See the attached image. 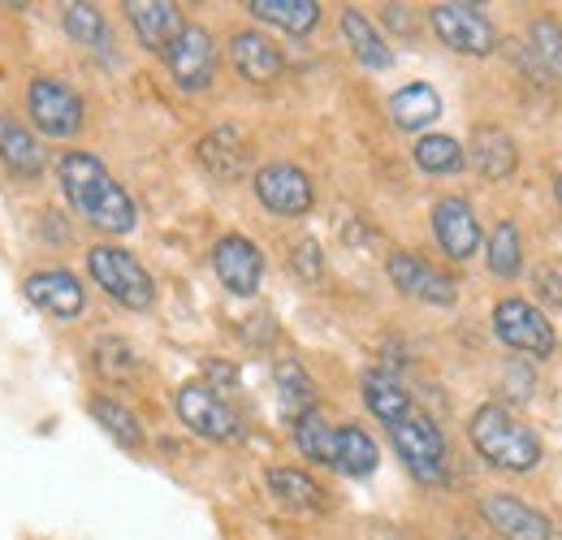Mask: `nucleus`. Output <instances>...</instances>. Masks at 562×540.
<instances>
[{
  "mask_svg": "<svg viewBox=\"0 0 562 540\" xmlns=\"http://www.w3.org/2000/svg\"><path fill=\"white\" fill-rule=\"evenodd\" d=\"M278 398H281V410H285L290 419L316 410V385H312V376H307L294 359L278 363Z\"/></svg>",
  "mask_w": 562,
  "mask_h": 540,
  "instance_id": "29",
  "label": "nucleus"
},
{
  "mask_svg": "<svg viewBox=\"0 0 562 540\" xmlns=\"http://www.w3.org/2000/svg\"><path fill=\"white\" fill-rule=\"evenodd\" d=\"M376 441L359 428V424H342L334 437V468L342 475H372L376 472Z\"/></svg>",
  "mask_w": 562,
  "mask_h": 540,
  "instance_id": "24",
  "label": "nucleus"
},
{
  "mask_svg": "<svg viewBox=\"0 0 562 540\" xmlns=\"http://www.w3.org/2000/svg\"><path fill=\"white\" fill-rule=\"evenodd\" d=\"M432 238L450 260H472L481 251V221H476L472 203L459 195L432 203Z\"/></svg>",
  "mask_w": 562,
  "mask_h": 540,
  "instance_id": "10",
  "label": "nucleus"
},
{
  "mask_svg": "<svg viewBox=\"0 0 562 540\" xmlns=\"http://www.w3.org/2000/svg\"><path fill=\"white\" fill-rule=\"evenodd\" d=\"M212 269H216L221 285H225L229 294L247 299V294L260 290L265 256H260V247H256L251 238H243V234H225V238L212 247Z\"/></svg>",
  "mask_w": 562,
  "mask_h": 540,
  "instance_id": "11",
  "label": "nucleus"
},
{
  "mask_svg": "<svg viewBox=\"0 0 562 540\" xmlns=\"http://www.w3.org/2000/svg\"><path fill=\"white\" fill-rule=\"evenodd\" d=\"M91 415H95V424H100L113 441H122L126 450H139L143 446L139 419H135L122 403H113V398H95V403H91Z\"/></svg>",
  "mask_w": 562,
  "mask_h": 540,
  "instance_id": "30",
  "label": "nucleus"
},
{
  "mask_svg": "<svg viewBox=\"0 0 562 540\" xmlns=\"http://www.w3.org/2000/svg\"><path fill=\"white\" fill-rule=\"evenodd\" d=\"M472 165L485 182H506L519 165V151H515V138L506 135L502 126H476L472 131Z\"/></svg>",
  "mask_w": 562,
  "mask_h": 540,
  "instance_id": "19",
  "label": "nucleus"
},
{
  "mask_svg": "<svg viewBox=\"0 0 562 540\" xmlns=\"http://www.w3.org/2000/svg\"><path fill=\"white\" fill-rule=\"evenodd\" d=\"M481 515H485V524H490L493 532L506 540H554L550 519L541 510H532L528 502L510 497V493H490L481 502Z\"/></svg>",
  "mask_w": 562,
  "mask_h": 540,
  "instance_id": "14",
  "label": "nucleus"
},
{
  "mask_svg": "<svg viewBox=\"0 0 562 540\" xmlns=\"http://www.w3.org/2000/svg\"><path fill=\"white\" fill-rule=\"evenodd\" d=\"M95 368H100L109 381H117V376H131V372H135V350H131L126 341L104 338L100 346H95Z\"/></svg>",
  "mask_w": 562,
  "mask_h": 540,
  "instance_id": "34",
  "label": "nucleus"
},
{
  "mask_svg": "<svg viewBox=\"0 0 562 540\" xmlns=\"http://www.w3.org/2000/svg\"><path fill=\"white\" fill-rule=\"evenodd\" d=\"M26 299L40 307V312H48V316H57V320H78L82 316V307H87V294H82V285H78V277L70 269H40L26 277Z\"/></svg>",
  "mask_w": 562,
  "mask_h": 540,
  "instance_id": "15",
  "label": "nucleus"
},
{
  "mask_svg": "<svg viewBox=\"0 0 562 540\" xmlns=\"http://www.w3.org/2000/svg\"><path fill=\"white\" fill-rule=\"evenodd\" d=\"M66 31H70V40H78L82 48H104L109 44V26H104V18H100V9L95 4H66Z\"/></svg>",
  "mask_w": 562,
  "mask_h": 540,
  "instance_id": "33",
  "label": "nucleus"
},
{
  "mask_svg": "<svg viewBox=\"0 0 562 540\" xmlns=\"http://www.w3.org/2000/svg\"><path fill=\"white\" fill-rule=\"evenodd\" d=\"M178 415L204 441H234L238 437V415L229 410V403L212 390L209 381H191V385L178 390Z\"/></svg>",
  "mask_w": 562,
  "mask_h": 540,
  "instance_id": "8",
  "label": "nucleus"
},
{
  "mask_svg": "<svg viewBox=\"0 0 562 540\" xmlns=\"http://www.w3.org/2000/svg\"><path fill=\"white\" fill-rule=\"evenodd\" d=\"M294 272L307 277V281H321V247H316L312 238L294 247Z\"/></svg>",
  "mask_w": 562,
  "mask_h": 540,
  "instance_id": "35",
  "label": "nucleus"
},
{
  "mask_svg": "<svg viewBox=\"0 0 562 540\" xmlns=\"http://www.w3.org/2000/svg\"><path fill=\"white\" fill-rule=\"evenodd\" d=\"M537 290H541V299H550L554 307H562V272L559 269H537Z\"/></svg>",
  "mask_w": 562,
  "mask_h": 540,
  "instance_id": "37",
  "label": "nucleus"
},
{
  "mask_svg": "<svg viewBox=\"0 0 562 540\" xmlns=\"http://www.w3.org/2000/svg\"><path fill=\"white\" fill-rule=\"evenodd\" d=\"M165 61H169V74L182 91H204L216 78V44L204 26H182V35L165 48Z\"/></svg>",
  "mask_w": 562,
  "mask_h": 540,
  "instance_id": "9",
  "label": "nucleus"
},
{
  "mask_svg": "<svg viewBox=\"0 0 562 540\" xmlns=\"http://www.w3.org/2000/svg\"><path fill=\"white\" fill-rule=\"evenodd\" d=\"M126 18H131L139 44L151 53H165L187 26L173 0H126Z\"/></svg>",
  "mask_w": 562,
  "mask_h": 540,
  "instance_id": "16",
  "label": "nucleus"
},
{
  "mask_svg": "<svg viewBox=\"0 0 562 540\" xmlns=\"http://www.w3.org/2000/svg\"><path fill=\"white\" fill-rule=\"evenodd\" d=\"M342 35H347L351 53L368 69H390V66H394V53H390V44L376 35V26H372V22H368L359 9H347V13H342Z\"/></svg>",
  "mask_w": 562,
  "mask_h": 540,
  "instance_id": "26",
  "label": "nucleus"
},
{
  "mask_svg": "<svg viewBox=\"0 0 562 540\" xmlns=\"http://www.w3.org/2000/svg\"><path fill=\"white\" fill-rule=\"evenodd\" d=\"M493 334L502 338V346H510L519 355H532V359H550L554 346H559L550 316L541 307H532L528 299H502L493 307Z\"/></svg>",
  "mask_w": 562,
  "mask_h": 540,
  "instance_id": "5",
  "label": "nucleus"
},
{
  "mask_svg": "<svg viewBox=\"0 0 562 540\" xmlns=\"http://www.w3.org/2000/svg\"><path fill=\"white\" fill-rule=\"evenodd\" d=\"M256 200L265 203L273 216H303L316 191H312V178L299 169V165H265L256 173Z\"/></svg>",
  "mask_w": 562,
  "mask_h": 540,
  "instance_id": "12",
  "label": "nucleus"
},
{
  "mask_svg": "<svg viewBox=\"0 0 562 540\" xmlns=\"http://www.w3.org/2000/svg\"><path fill=\"white\" fill-rule=\"evenodd\" d=\"M260 22L269 26H281L290 35H307L316 22H321V4L316 0H251L247 4Z\"/></svg>",
  "mask_w": 562,
  "mask_h": 540,
  "instance_id": "25",
  "label": "nucleus"
},
{
  "mask_svg": "<svg viewBox=\"0 0 562 540\" xmlns=\"http://www.w3.org/2000/svg\"><path fill=\"white\" fill-rule=\"evenodd\" d=\"M468 432H472V446L481 450V459L497 472H532L541 463V437L528 424H519L506 406H481L472 415Z\"/></svg>",
  "mask_w": 562,
  "mask_h": 540,
  "instance_id": "2",
  "label": "nucleus"
},
{
  "mask_svg": "<svg viewBox=\"0 0 562 540\" xmlns=\"http://www.w3.org/2000/svg\"><path fill=\"white\" fill-rule=\"evenodd\" d=\"M269 493L294 506V510H325V488L299 468H273L269 472Z\"/></svg>",
  "mask_w": 562,
  "mask_h": 540,
  "instance_id": "27",
  "label": "nucleus"
},
{
  "mask_svg": "<svg viewBox=\"0 0 562 540\" xmlns=\"http://www.w3.org/2000/svg\"><path fill=\"white\" fill-rule=\"evenodd\" d=\"M528 66L546 82H562V22L559 18H532L528 26Z\"/></svg>",
  "mask_w": 562,
  "mask_h": 540,
  "instance_id": "22",
  "label": "nucleus"
},
{
  "mask_svg": "<svg viewBox=\"0 0 562 540\" xmlns=\"http://www.w3.org/2000/svg\"><path fill=\"white\" fill-rule=\"evenodd\" d=\"M26 113H31V122L48 138L78 135V131H82V117H87L82 95L74 91L70 82L48 78V74H40V78L31 82V91H26Z\"/></svg>",
  "mask_w": 562,
  "mask_h": 540,
  "instance_id": "6",
  "label": "nucleus"
},
{
  "mask_svg": "<svg viewBox=\"0 0 562 540\" xmlns=\"http://www.w3.org/2000/svg\"><path fill=\"white\" fill-rule=\"evenodd\" d=\"M0 160H4L18 178H40V173L48 169L35 131H31L26 122H18L13 113H4V109H0Z\"/></svg>",
  "mask_w": 562,
  "mask_h": 540,
  "instance_id": "18",
  "label": "nucleus"
},
{
  "mask_svg": "<svg viewBox=\"0 0 562 540\" xmlns=\"http://www.w3.org/2000/svg\"><path fill=\"white\" fill-rule=\"evenodd\" d=\"M229 61H234V69H238L247 82H273V78L285 74L281 48L269 35H260V31H238V35L229 40Z\"/></svg>",
  "mask_w": 562,
  "mask_h": 540,
  "instance_id": "17",
  "label": "nucleus"
},
{
  "mask_svg": "<svg viewBox=\"0 0 562 540\" xmlns=\"http://www.w3.org/2000/svg\"><path fill=\"white\" fill-rule=\"evenodd\" d=\"M554 540H559V537H554Z\"/></svg>",
  "mask_w": 562,
  "mask_h": 540,
  "instance_id": "39",
  "label": "nucleus"
},
{
  "mask_svg": "<svg viewBox=\"0 0 562 540\" xmlns=\"http://www.w3.org/2000/svg\"><path fill=\"white\" fill-rule=\"evenodd\" d=\"M428 22L437 31V40L454 53H468V57H490L497 48V31L493 22L476 9V4H463V0H446V4H432L428 9Z\"/></svg>",
  "mask_w": 562,
  "mask_h": 540,
  "instance_id": "7",
  "label": "nucleus"
},
{
  "mask_svg": "<svg viewBox=\"0 0 562 540\" xmlns=\"http://www.w3.org/2000/svg\"><path fill=\"white\" fill-rule=\"evenodd\" d=\"M524 269V238L515 221H502L490 238V272L493 277H515Z\"/></svg>",
  "mask_w": 562,
  "mask_h": 540,
  "instance_id": "31",
  "label": "nucleus"
},
{
  "mask_svg": "<svg viewBox=\"0 0 562 540\" xmlns=\"http://www.w3.org/2000/svg\"><path fill=\"white\" fill-rule=\"evenodd\" d=\"M441 117V95L428 87V82H412L403 91L390 95V122L398 131H424Z\"/></svg>",
  "mask_w": 562,
  "mask_h": 540,
  "instance_id": "21",
  "label": "nucleus"
},
{
  "mask_svg": "<svg viewBox=\"0 0 562 540\" xmlns=\"http://www.w3.org/2000/svg\"><path fill=\"white\" fill-rule=\"evenodd\" d=\"M200 160H204V169H209L212 178H225L229 182V178L247 173L251 147H247V138L238 135L234 126H221V131L200 138Z\"/></svg>",
  "mask_w": 562,
  "mask_h": 540,
  "instance_id": "20",
  "label": "nucleus"
},
{
  "mask_svg": "<svg viewBox=\"0 0 562 540\" xmlns=\"http://www.w3.org/2000/svg\"><path fill=\"white\" fill-rule=\"evenodd\" d=\"M87 269H91V281H95L109 299H117L122 307H131V312L151 307L156 285H151L147 269H143L131 251H122V247H91Z\"/></svg>",
  "mask_w": 562,
  "mask_h": 540,
  "instance_id": "4",
  "label": "nucleus"
},
{
  "mask_svg": "<svg viewBox=\"0 0 562 540\" xmlns=\"http://www.w3.org/2000/svg\"><path fill=\"white\" fill-rule=\"evenodd\" d=\"M334 437H338V428H334L321 410H307V415L294 419V446H299V454L312 459V463L334 468Z\"/></svg>",
  "mask_w": 562,
  "mask_h": 540,
  "instance_id": "28",
  "label": "nucleus"
},
{
  "mask_svg": "<svg viewBox=\"0 0 562 540\" xmlns=\"http://www.w3.org/2000/svg\"><path fill=\"white\" fill-rule=\"evenodd\" d=\"M416 165L424 173H459L463 169V147L450 135H424L416 143Z\"/></svg>",
  "mask_w": 562,
  "mask_h": 540,
  "instance_id": "32",
  "label": "nucleus"
},
{
  "mask_svg": "<svg viewBox=\"0 0 562 540\" xmlns=\"http://www.w3.org/2000/svg\"><path fill=\"white\" fill-rule=\"evenodd\" d=\"M554 195H559V203H562V178H559V187H554Z\"/></svg>",
  "mask_w": 562,
  "mask_h": 540,
  "instance_id": "38",
  "label": "nucleus"
},
{
  "mask_svg": "<svg viewBox=\"0 0 562 540\" xmlns=\"http://www.w3.org/2000/svg\"><path fill=\"white\" fill-rule=\"evenodd\" d=\"M57 178H61V191L74 203V212L87 216L95 229H104V234H131L135 229L139 207L113 182V173L95 156L66 151L61 165H57Z\"/></svg>",
  "mask_w": 562,
  "mask_h": 540,
  "instance_id": "1",
  "label": "nucleus"
},
{
  "mask_svg": "<svg viewBox=\"0 0 562 540\" xmlns=\"http://www.w3.org/2000/svg\"><path fill=\"white\" fill-rule=\"evenodd\" d=\"M359 390H363V403H368V410H372V415H376L385 428L412 410V398H407V390H403V385H398L390 372H363Z\"/></svg>",
  "mask_w": 562,
  "mask_h": 540,
  "instance_id": "23",
  "label": "nucleus"
},
{
  "mask_svg": "<svg viewBox=\"0 0 562 540\" xmlns=\"http://www.w3.org/2000/svg\"><path fill=\"white\" fill-rule=\"evenodd\" d=\"M502 381L510 385V394H515V398H528V394H532V372H528L524 363H510V368L502 372Z\"/></svg>",
  "mask_w": 562,
  "mask_h": 540,
  "instance_id": "36",
  "label": "nucleus"
},
{
  "mask_svg": "<svg viewBox=\"0 0 562 540\" xmlns=\"http://www.w3.org/2000/svg\"><path fill=\"white\" fill-rule=\"evenodd\" d=\"M390 441L398 450V459L407 463V472L416 475L420 484H441L446 468H450V450H446V437L441 428L424 415V410H407L403 419L390 424Z\"/></svg>",
  "mask_w": 562,
  "mask_h": 540,
  "instance_id": "3",
  "label": "nucleus"
},
{
  "mask_svg": "<svg viewBox=\"0 0 562 540\" xmlns=\"http://www.w3.org/2000/svg\"><path fill=\"white\" fill-rule=\"evenodd\" d=\"M385 272H390V281H394L403 294H412V299H420V303H432V307H450V303L459 299V285H454L446 272L432 269L428 260L412 256V251H390Z\"/></svg>",
  "mask_w": 562,
  "mask_h": 540,
  "instance_id": "13",
  "label": "nucleus"
}]
</instances>
